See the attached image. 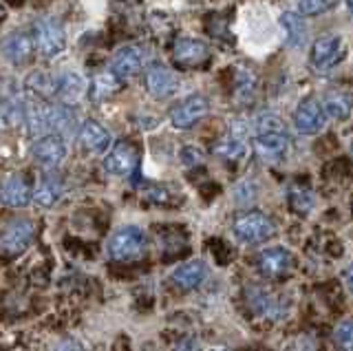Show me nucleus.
<instances>
[{"label":"nucleus","mask_w":353,"mask_h":351,"mask_svg":"<svg viewBox=\"0 0 353 351\" xmlns=\"http://www.w3.org/2000/svg\"><path fill=\"white\" fill-rule=\"evenodd\" d=\"M148 252V234L139 225H124L110 234L106 243V254L110 261L132 263L146 257Z\"/></svg>","instance_id":"f257e3e1"},{"label":"nucleus","mask_w":353,"mask_h":351,"mask_svg":"<svg viewBox=\"0 0 353 351\" xmlns=\"http://www.w3.org/2000/svg\"><path fill=\"white\" fill-rule=\"evenodd\" d=\"M31 38H33V45H36V51L47 60L62 56L66 49L64 25L53 16H44V18L36 20Z\"/></svg>","instance_id":"f03ea898"},{"label":"nucleus","mask_w":353,"mask_h":351,"mask_svg":"<svg viewBox=\"0 0 353 351\" xmlns=\"http://www.w3.org/2000/svg\"><path fill=\"white\" fill-rule=\"evenodd\" d=\"M232 232H234V237L241 241V243L261 245L276 234V223L265 212L250 210V212H243L234 219Z\"/></svg>","instance_id":"7ed1b4c3"},{"label":"nucleus","mask_w":353,"mask_h":351,"mask_svg":"<svg viewBox=\"0 0 353 351\" xmlns=\"http://www.w3.org/2000/svg\"><path fill=\"white\" fill-rule=\"evenodd\" d=\"M349 47L342 36L327 34L318 38L312 47V67L316 73H327L347 58Z\"/></svg>","instance_id":"20e7f679"},{"label":"nucleus","mask_w":353,"mask_h":351,"mask_svg":"<svg viewBox=\"0 0 353 351\" xmlns=\"http://www.w3.org/2000/svg\"><path fill=\"white\" fill-rule=\"evenodd\" d=\"M31 157L44 170H55L60 168L62 163L69 157V146H66V139L62 135H42L31 144Z\"/></svg>","instance_id":"39448f33"},{"label":"nucleus","mask_w":353,"mask_h":351,"mask_svg":"<svg viewBox=\"0 0 353 351\" xmlns=\"http://www.w3.org/2000/svg\"><path fill=\"white\" fill-rule=\"evenodd\" d=\"M148 62V51L143 49L141 45H126V47H119L115 51V56L110 58V67L108 71L115 75L119 82L135 78L137 73L143 71Z\"/></svg>","instance_id":"423d86ee"},{"label":"nucleus","mask_w":353,"mask_h":351,"mask_svg":"<svg viewBox=\"0 0 353 351\" xmlns=\"http://www.w3.org/2000/svg\"><path fill=\"white\" fill-rule=\"evenodd\" d=\"M208 113H210V100L201 93H194V95H188L185 100H181L172 108L170 122L174 128L188 130V128H192L201 122Z\"/></svg>","instance_id":"0eeeda50"},{"label":"nucleus","mask_w":353,"mask_h":351,"mask_svg":"<svg viewBox=\"0 0 353 351\" xmlns=\"http://www.w3.org/2000/svg\"><path fill=\"white\" fill-rule=\"evenodd\" d=\"M139 163V155L137 148L130 144V141H117V144L110 146V150L104 157V170L113 177H121L126 179L132 172L137 170Z\"/></svg>","instance_id":"6e6552de"},{"label":"nucleus","mask_w":353,"mask_h":351,"mask_svg":"<svg viewBox=\"0 0 353 351\" xmlns=\"http://www.w3.org/2000/svg\"><path fill=\"white\" fill-rule=\"evenodd\" d=\"M327 126V113L320 100L316 97H307L298 104L294 113V128L301 135H318L320 130Z\"/></svg>","instance_id":"1a4fd4ad"},{"label":"nucleus","mask_w":353,"mask_h":351,"mask_svg":"<svg viewBox=\"0 0 353 351\" xmlns=\"http://www.w3.org/2000/svg\"><path fill=\"white\" fill-rule=\"evenodd\" d=\"M33 237H36V223L29 221V219H16L5 228L3 237H0V250L11 257L22 254L31 245Z\"/></svg>","instance_id":"9d476101"},{"label":"nucleus","mask_w":353,"mask_h":351,"mask_svg":"<svg viewBox=\"0 0 353 351\" xmlns=\"http://www.w3.org/2000/svg\"><path fill=\"white\" fill-rule=\"evenodd\" d=\"M88 91V82L77 69H62L55 75V95L60 97L62 104H77L84 100Z\"/></svg>","instance_id":"9b49d317"},{"label":"nucleus","mask_w":353,"mask_h":351,"mask_svg":"<svg viewBox=\"0 0 353 351\" xmlns=\"http://www.w3.org/2000/svg\"><path fill=\"white\" fill-rule=\"evenodd\" d=\"M256 265H259L263 277L283 279L285 274H290V270L294 265V257L287 248L276 245V248H268V250L261 252V254L256 257Z\"/></svg>","instance_id":"f8f14e48"},{"label":"nucleus","mask_w":353,"mask_h":351,"mask_svg":"<svg viewBox=\"0 0 353 351\" xmlns=\"http://www.w3.org/2000/svg\"><path fill=\"white\" fill-rule=\"evenodd\" d=\"M146 89L157 100H168L179 91V78L176 73L163 64H150L146 71Z\"/></svg>","instance_id":"ddd939ff"},{"label":"nucleus","mask_w":353,"mask_h":351,"mask_svg":"<svg viewBox=\"0 0 353 351\" xmlns=\"http://www.w3.org/2000/svg\"><path fill=\"white\" fill-rule=\"evenodd\" d=\"M27 97L20 89H7L0 95V130H11L25 124Z\"/></svg>","instance_id":"4468645a"},{"label":"nucleus","mask_w":353,"mask_h":351,"mask_svg":"<svg viewBox=\"0 0 353 351\" xmlns=\"http://www.w3.org/2000/svg\"><path fill=\"white\" fill-rule=\"evenodd\" d=\"M172 58L179 67L192 69V67H201V64L210 58V47L203 40L199 38H179L172 47Z\"/></svg>","instance_id":"2eb2a0df"},{"label":"nucleus","mask_w":353,"mask_h":351,"mask_svg":"<svg viewBox=\"0 0 353 351\" xmlns=\"http://www.w3.org/2000/svg\"><path fill=\"white\" fill-rule=\"evenodd\" d=\"M254 150L263 161H283L290 152V133H268L254 135Z\"/></svg>","instance_id":"dca6fc26"},{"label":"nucleus","mask_w":353,"mask_h":351,"mask_svg":"<svg viewBox=\"0 0 353 351\" xmlns=\"http://www.w3.org/2000/svg\"><path fill=\"white\" fill-rule=\"evenodd\" d=\"M77 139H80L82 148L91 152V155H102V152L110 150V133L95 119H84L80 124V130H77Z\"/></svg>","instance_id":"f3484780"},{"label":"nucleus","mask_w":353,"mask_h":351,"mask_svg":"<svg viewBox=\"0 0 353 351\" xmlns=\"http://www.w3.org/2000/svg\"><path fill=\"white\" fill-rule=\"evenodd\" d=\"M0 199L9 208H27L33 201V190L29 181L22 174H11V177L0 185Z\"/></svg>","instance_id":"a211bd4d"},{"label":"nucleus","mask_w":353,"mask_h":351,"mask_svg":"<svg viewBox=\"0 0 353 351\" xmlns=\"http://www.w3.org/2000/svg\"><path fill=\"white\" fill-rule=\"evenodd\" d=\"M49 106L51 104H44L40 100H27V106H25V126H27V133L33 139H38L42 135L51 133Z\"/></svg>","instance_id":"6ab92c4d"},{"label":"nucleus","mask_w":353,"mask_h":351,"mask_svg":"<svg viewBox=\"0 0 353 351\" xmlns=\"http://www.w3.org/2000/svg\"><path fill=\"white\" fill-rule=\"evenodd\" d=\"M172 283L181 290H196L208 279V268L203 261H185L179 268H174L170 274Z\"/></svg>","instance_id":"aec40b11"},{"label":"nucleus","mask_w":353,"mask_h":351,"mask_svg":"<svg viewBox=\"0 0 353 351\" xmlns=\"http://www.w3.org/2000/svg\"><path fill=\"white\" fill-rule=\"evenodd\" d=\"M36 45H33V38L29 34H22V31H14V34H9L3 45H0V51H3V56L14 62V64H25Z\"/></svg>","instance_id":"412c9836"},{"label":"nucleus","mask_w":353,"mask_h":351,"mask_svg":"<svg viewBox=\"0 0 353 351\" xmlns=\"http://www.w3.org/2000/svg\"><path fill=\"white\" fill-rule=\"evenodd\" d=\"M320 104H323V108H325L327 119L342 122V119H347L353 111V93L345 91V89H334V91L325 93Z\"/></svg>","instance_id":"4be33fe9"},{"label":"nucleus","mask_w":353,"mask_h":351,"mask_svg":"<svg viewBox=\"0 0 353 351\" xmlns=\"http://www.w3.org/2000/svg\"><path fill=\"white\" fill-rule=\"evenodd\" d=\"M49 115H51V133L55 135H62L66 139L69 135H75V130H80V126H77V113L69 104L62 102L51 104Z\"/></svg>","instance_id":"5701e85b"},{"label":"nucleus","mask_w":353,"mask_h":351,"mask_svg":"<svg viewBox=\"0 0 353 351\" xmlns=\"http://www.w3.org/2000/svg\"><path fill=\"white\" fill-rule=\"evenodd\" d=\"M281 25L285 29V45L290 49H301L307 42V25L298 14L285 12L281 16Z\"/></svg>","instance_id":"b1692460"},{"label":"nucleus","mask_w":353,"mask_h":351,"mask_svg":"<svg viewBox=\"0 0 353 351\" xmlns=\"http://www.w3.org/2000/svg\"><path fill=\"white\" fill-rule=\"evenodd\" d=\"M64 194V181L58 177H44L33 190V201L40 208H53Z\"/></svg>","instance_id":"393cba45"},{"label":"nucleus","mask_w":353,"mask_h":351,"mask_svg":"<svg viewBox=\"0 0 353 351\" xmlns=\"http://www.w3.org/2000/svg\"><path fill=\"white\" fill-rule=\"evenodd\" d=\"M287 199H290V208L301 217H309L316 208V194L303 183H292L287 188Z\"/></svg>","instance_id":"a878e982"},{"label":"nucleus","mask_w":353,"mask_h":351,"mask_svg":"<svg viewBox=\"0 0 353 351\" xmlns=\"http://www.w3.org/2000/svg\"><path fill=\"white\" fill-rule=\"evenodd\" d=\"M248 303L252 305V310L259 316L265 318H279L281 316V303L279 299H274L272 294L263 292L259 288H250L248 290Z\"/></svg>","instance_id":"bb28decb"},{"label":"nucleus","mask_w":353,"mask_h":351,"mask_svg":"<svg viewBox=\"0 0 353 351\" xmlns=\"http://www.w3.org/2000/svg\"><path fill=\"white\" fill-rule=\"evenodd\" d=\"M214 155L225 159V161H241L248 155V141L243 137H236V135L230 133L228 137H223L214 146Z\"/></svg>","instance_id":"cd10ccee"},{"label":"nucleus","mask_w":353,"mask_h":351,"mask_svg":"<svg viewBox=\"0 0 353 351\" xmlns=\"http://www.w3.org/2000/svg\"><path fill=\"white\" fill-rule=\"evenodd\" d=\"M256 95V78L245 67H239L234 73V100L239 104H250Z\"/></svg>","instance_id":"c85d7f7f"},{"label":"nucleus","mask_w":353,"mask_h":351,"mask_svg":"<svg viewBox=\"0 0 353 351\" xmlns=\"http://www.w3.org/2000/svg\"><path fill=\"white\" fill-rule=\"evenodd\" d=\"M27 91L36 97V100H47L55 95V75L47 71H33L27 78Z\"/></svg>","instance_id":"c756f323"},{"label":"nucleus","mask_w":353,"mask_h":351,"mask_svg":"<svg viewBox=\"0 0 353 351\" xmlns=\"http://www.w3.org/2000/svg\"><path fill=\"white\" fill-rule=\"evenodd\" d=\"M119 80L115 78L110 71H104V73H97L95 80L91 84V95L95 97V100H106V97H110L113 93L119 91Z\"/></svg>","instance_id":"7c9ffc66"},{"label":"nucleus","mask_w":353,"mask_h":351,"mask_svg":"<svg viewBox=\"0 0 353 351\" xmlns=\"http://www.w3.org/2000/svg\"><path fill=\"white\" fill-rule=\"evenodd\" d=\"M268 133H287V124L281 115L276 113H261L254 122V135H268Z\"/></svg>","instance_id":"2f4dec72"},{"label":"nucleus","mask_w":353,"mask_h":351,"mask_svg":"<svg viewBox=\"0 0 353 351\" xmlns=\"http://www.w3.org/2000/svg\"><path fill=\"white\" fill-rule=\"evenodd\" d=\"M334 340L340 351H353V318H347L336 327Z\"/></svg>","instance_id":"473e14b6"},{"label":"nucleus","mask_w":353,"mask_h":351,"mask_svg":"<svg viewBox=\"0 0 353 351\" xmlns=\"http://www.w3.org/2000/svg\"><path fill=\"white\" fill-rule=\"evenodd\" d=\"M256 194H259L256 183H254L252 179H243L241 183H236V188H234V201L239 205H250L254 199H256Z\"/></svg>","instance_id":"72a5a7b5"},{"label":"nucleus","mask_w":353,"mask_h":351,"mask_svg":"<svg viewBox=\"0 0 353 351\" xmlns=\"http://www.w3.org/2000/svg\"><path fill=\"white\" fill-rule=\"evenodd\" d=\"M334 5V0H298V12L303 16H318L325 14Z\"/></svg>","instance_id":"f704fd0d"},{"label":"nucleus","mask_w":353,"mask_h":351,"mask_svg":"<svg viewBox=\"0 0 353 351\" xmlns=\"http://www.w3.org/2000/svg\"><path fill=\"white\" fill-rule=\"evenodd\" d=\"M181 159L185 166H196V163H201L203 161V155H201V150H196L192 146H188L181 150Z\"/></svg>","instance_id":"c9c22d12"},{"label":"nucleus","mask_w":353,"mask_h":351,"mask_svg":"<svg viewBox=\"0 0 353 351\" xmlns=\"http://www.w3.org/2000/svg\"><path fill=\"white\" fill-rule=\"evenodd\" d=\"M172 351H201V345H199L194 338L185 336V338H181V340H176L174 347H172Z\"/></svg>","instance_id":"e433bc0d"},{"label":"nucleus","mask_w":353,"mask_h":351,"mask_svg":"<svg viewBox=\"0 0 353 351\" xmlns=\"http://www.w3.org/2000/svg\"><path fill=\"white\" fill-rule=\"evenodd\" d=\"M146 194H148V199H152V201H159V203H165V201H168V190H161V188H150Z\"/></svg>","instance_id":"4c0bfd02"},{"label":"nucleus","mask_w":353,"mask_h":351,"mask_svg":"<svg viewBox=\"0 0 353 351\" xmlns=\"http://www.w3.org/2000/svg\"><path fill=\"white\" fill-rule=\"evenodd\" d=\"M55 351H84V349L77 343H73V340H64V343L58 345V349H55Z\"/></svg>","instance_id":"58836bf2"},{"label":"nucleus","mask_w":353,"mask_h":351,"mask_svg":"<svg viewBox=\"0 0 353 351\" xmlns=\"http://www.w3.org/2000/svg\"><path fill=\"white\" fill-rule=\"evenodd\" d=\"M342 279H345V285L351 290V294H353V263L351 265H347V270L342 272Z\"/></svg>","instance_id":"ea45409f"},{"label":"nucleus","mask_w":353,"mask_h":351,"mask_svg":"<svg viewBox=\"0 0 353 351\" xmlns=\"http://www.w3.org/2000/svg\"><path fill=\"white\" fill-rule=\"evenodd\" d=\"M345 5H347V9H349V16L353 18V0H345Z\"/></svg>","instance_id":"a19ab883"},{"label":"nucleus","mask_w":353,"mask_h":351,"mask_svg":"<svg viewBox=\"0 0 353 351\" xmlns=\"http://www.w3.org/2000/svg\"><path fill=\"white\" fill-rule=\"evenodd\" d=\"M212 351H230V349H225V347H216V349H212Z\"/></svg>","instance_id":"79ce46f5"},{"label":"nucleus","mask_w":353,"mask_h":351,"mask_svg":"<svg viewBox=\"0 0 353 351\" xmlns=\"http://www.w3.org/2000/svg\"><path fill=\"white\" fill-rule=\"evenodd\" d=\"M143 351H157V349H154V347H146V349H143Z\"/></svg>","instance_id":"37998d69"},{"label":"nucleus","mask_w":353,"mask_h":351,"mask_svg":"<svg viewBox=\"0 0 353 351\" xmlns=\"http://www.w3.org/2000/svg\"><path fill=\"white\" fill-rule=\"evenodd\" d=\"M351 157H353V141H351Z\"/></svg>","instance_id":"c03bdc74"},{"label":"nucleus","mask_w":353,"mask_h":351,"mask_svg":"<svg viewBox=\"0 0 353 351\" xmlns=\"http://www.w3.org/2000/svg\"><path fill=\"white\" fill-rule=\"evenodd\" d=\"M0 16H3V7H0Z\"/></svg>","instance_id":"a18cd8bd"},{"label":"nucleus","mask_w":353,"mask_h":351,"mask_svg":"<svg viewBox=\"0 0 353 351\" xmlns=\"http://www.w3.org/2000/svg\"><path fill=\"white\" fill-rule=\"evenodd\" d=\"M351 210H353V201H351Z\"/></svg>","instance_id":"49530a36"}]
</instances>
